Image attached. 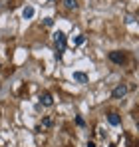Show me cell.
Here are the masks:
<instances>
[{
	"label": "cell",
	"instance_id": "cell-13",
	"mask_svg": "<svg viewBox=\"0 0 139 147\" xmlns=\"http://www.w3.org/2000/svg\"><path fill=\"white\" fill-rule=\"evenodd\" d=\"M76 123H78L80 127H84V125H86V121H84V117H80V115L76 117Z\"/></svg>",
	"mask_w": 139,
	"mask_h": 147
},
{
	"label": "cell",
	"instance_id": "cell-14",
	"mask_svg": "<svg viewBox=\"0 0 139 147\" xmlns=\"http://www.w3.org/2000/svg\"><path fill=\"white\" fill-rule=\"evenodd\" d=\"M54 58H56V60H62V50H56V52H54Z\"/></svg>",
	"mask_w": 139,
	"mask_h": 147
},
{
	"label": "cell",
	"instance_id": "cell-9",
	"mask_svg": "<svg viewBox=\"0 0 139 147\" xmlns=\"http://www.w3.org/2000/svg\"><path fill=\"white\" fill-rule=\"evenodd\" d=\"M52 125H54L52 117H44V119H42V125H40V127H42V129H50Z\"/></svg>",
	"mask_w": 139,
	"mask_h": 147
},
{
	"label": "cell",
	"instance_id": "cell-12",
	"mask_svg": "<svg viewBox=\"0 0 139 147\" xmlns=\"http://www.w3.org/2000/svg\"><path fill=\"white\" fill-rule=\"evenodd\" d=\"M44 26H48V28H50V26H54V18H50V16L44 18Z\"/></svg>",
	"mask_w": 139,
	"mask_h": 147
},
{
	"label": "cell",
	"instance_id": "cell-1",
	"mask_svg": "<svg viewBox=\"0 0 139 147\" xmlns=\"http://www.w3.org/2000/svg\"><path fill=\"white\" fill-rule=\"evenodd\" d=\"M127 92H129V88H127L125 84H117L115 88L111 90V98H113V99H121V98L127 96Z\"/></svg>",
	"mask_w": 139,
	"mask_h": 147
},
{
	"label": "cell",
	"instance_id": "cell-17",
	"mask_svg": "<svg viewBox=\"0 0 139 147\" xmlns=\"http://www.w3.org/2000/svg\"><path fill=\"white\" fill-rule=\"evenodd\" d=\"M0 66H2V64H0Z\"/></svg>",
	"mask_w": 139,
	"mask_h": 147
},
{
	"label": "cell",
	"instance_id": "cell-2",
	"mask_svg": "<svg viewBox=\"0 0 139 147\" xmlns=\"http://www.w3.org/2000/svg\"><path fill=\"white\" fill-rule=\"evenodd\" d=\"M54 42H56V50H62L64 52V48H66V34L62 32V30H56L54 32Z\"/></svg>",
	"mask_w": 139,
	"mask_h": 147
},
{
	"label": "cell",
	"instance_id": "cell-15",
	"mask_svg": "<svg viewBox=\"0 0 139 147\" xmlns=\"http://www.w3.org/2000/svg\"><path fill=\"white\" fill-rule=\"evenodd\" d=\"M88 147H95V143L93 141H88Z\"/></svg>",
	"mask_w": 139,
	"mask_h": 147
},
{
	"label": "cell",
	"instance_id": "cell-4",
	"mask_svg": "<svg viewBox=\"0 0 139 147\" xmlns=\"http://www.w3.org/2000/svg\"><path fill=\"white\" fill-rule=\"evenodd\" d=\"M109 60H111L113 64H123V62H125V56L115 50V52H109Z\"/></svg>",
	"mask_w": 139,
	"mask_h": 147
},
{
	"label": "cell",
	"instance_id": "cell-6",
	"mask_svg": "<svg viewBox=\"0 0 139 147\" xmlns=\"http://www.w3.org/2000/svg\"><path fill=\"white\" fill-rule=\"evenodd\" d=\"M74 82H78V84H88V76L84 72H74Z\"/></svg>",
	"mask_w": 139,
	"mask_h": 147
},
{
	"label": "cell",
	"instance_id": "cell-10",
	"mask_svg": "<svg viewBox=\"0 0 139 147\" xmlns=\"http://www.w3.org/2000/svg\"><path fill=\"white\" fill-rule=\"evenodd\" d=\"M84 42H86V36H84V34H80V36L74 38V46H82Z\"/></svg>",
	"mask_w": 139,
	"mask_h": 147
},
{
	"label": "cell",
	"instance_id": "cell-3",
	"mask_svg": "<svg viewBox=\"0 0 139 147\" xmlns=\"http://www.w3.org/2000/svg\"><path fill=\"white\" fill-rule=\"evenodd\" d=\"M40 105H44V107H52V105H54V98H52L50 92H44V94L40 96Z\"/></svg>",
	"mask_w": 139,
	"mask_h": 147
},
{
	"label": "cell",
	"instance_id": "cell-8",
	"mask_svg": "<svg viewBox=\"0 0 139 147\" xmlns=\"http://www.w3.org/2000/svg\"><path fill=\"white\" fill-rule=\"evenodd\" d=\"M64 6L68 8V10H78V0H64Z\"/></svg>",
	"mask_w": 139,
	"mask_h": 147
},
{
	"label": "cell",
	"instance_id": "cell-16",
	"mask_svg": "<svg viewBox=\"0 0 139 147\" xmlns=\"http://www.w3.org/2000/svg\"><path fill=\"white\" fill-rule=\"evenodd\" d=\"M109 147H115V145H109Z\"/></svg>",
	"mask_w": 139,
	"mask_h": 147
},
{
	"label": "cell",
	"instance_id": "cell-7",
	"mask_svg": "<svg viewBox=\"0 0 139 147\" xmlns=\"http://www.w3.org/2000/svg\"><path fill=\"white\" fill-rule=\"evenodd\" d=\"M107 121H109V125L117 127V125L121 123V119H119V115H117V113H109V115H107Z\"/></svg>",
	"mask_w": 139,
	"mask_h": 147
},
{
	"label": "cell",
	"instance_id": "cell-11",
	"mask_svg": "<svg viewBox=\"0 0 139 147\" xmlns=\"http://www.w3.org/2000/svg\"><path fill=\"white\" fill-rule=\"evenodd\" d=\"M133 22H135V16L127 14V16H125V24H133Z\"/></svg>",
	"mask_w": 139,
	"mask_h": 147
},
{
	"label": "cell",
	"instance_id": "cell-5",
	"mask_svg": "<svg viewBox=\"0 0 139 147\" xmlns=\"http://www.w3.org/2000/svg\"><path fill=\"white\" fill-rule=\"evenodd\" d=\"M34 14H36V10H34L32 6H26V8L22 10V18H24V20H32Z\"/></svg>",
	"mask_w": 139,
	"mask_h": 147
}]
</instances>
